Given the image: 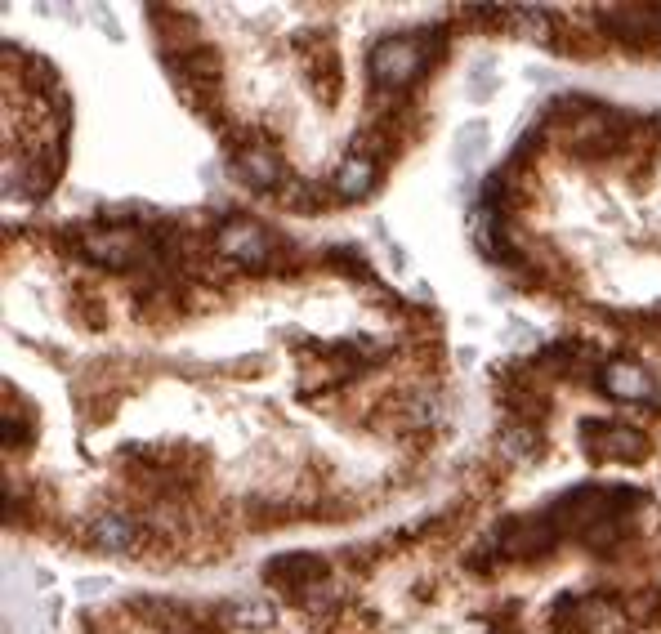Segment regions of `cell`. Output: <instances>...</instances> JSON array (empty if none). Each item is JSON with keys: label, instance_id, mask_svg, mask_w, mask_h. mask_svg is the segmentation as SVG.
Here are the masks:
<instances>
[{"label": "cell", "instance_id": "obj_11", "mask_svg": "<svg viewBox=\"0 0 661 634\" xmlns=\"http://www.w3.org/2000/svg\"><path fill=\"white\" fill-rule=\"evenodd\" d=\"M501 443H505V451H510V456H523V460H528L532 456V443H536V434H532V429H510V434H505L501 438Z\"/></svg>", "mask_w": 661, "mask_h": 634}, {"label": "cell", "instance_id": "obj_1", "mask_svg": "<svg viewBox=\"0 0 661 634\" xmlns=\"http://www.w3.org/2000/svg\"><path fill=\"white\" fill-rule=\"evenodd\" d=\"M434 50L425 45V36H380L367 54V72L380 90H402V85L425 76Z\"/></svg>", "mask_w": 661, "mask_h": 634}, {"label": "cell", "instance_id": "obj_9", "mask_svg": "<svg viewBox=\"0 0 661 634\" xmlns=\"http://www.w3.org/2000/svg\"><path fill=\"white\" fill-rule=\"evenodd\" d=\"M487 148V121H465L452 139V157H456V170H469Z\"/></svg>", "mask_w": 661, "mask_h": 634}, {"label": "cell", "instance_id": "obj_4", "mask_svg": "<svg viewBox=\"0 0 661 634\" xmlns=\"http://www.w3.org/2000/svg\"><path fill=\"white\" fill-rule=\"evenodd\" d=\"M322 576H327V563L318 554H277V559L264 563V581L282 585V590H304Z\"/></svg>", "mask_w": 661, "mask_h": 634}, {"label": "cell", "instance_id": "obj_6", "mask_svg": "<svg viewBox=\"0 0 661 634\" xmlns=\"http://www.w3.org/2000/svg\"><path fill=\"white\" fill-rule=\"evenodd\" d=\"M237 175H242L251 188L273 192V188H282L286 166H282V157H277L273 148H242L237 152Z\"/></svg>", "mask_w": 661, "mask_h": 634}, {"label": "cell", "instance_id": "obj_5", "mask_svg": "<svg viewBox=\"0 0 661 634\" xmlns=\"http://www.w3.org/2000/svg\"><path fill=\"white\" fill-rule=\"evenodd\" d=\"M599 389L608 393V398H626V402H648L653 398V380H648L644 367H635V362H608L599 376Z\"/></svg>", "mask_w": 661, "mask_h": 634}, {"label": "cell", "instance_id": "obj_10", "mask_svg": "<svg viewBox=\"0 0 661 634\" xmlns=\"http://www.w3.org/2000/svg\"><path fill=\"white\" fill-rule=\"evenodd\" d=\"M273 603L268 599H242V603H233L228 608V621L233 626H246V630H264V626H273Z\"/></svg>", "mask_w": 661, "mask_h": 634}, {"label": "cell", "instance_id": "obj_3", "mask_svg": "<svg viewBox=\"0 0 661 634\" xmlns=\"http://www.w3.org/2000/svg\"><path fill=\"white\" fill-rule=\"evenodd\" d=\"M215 246L233 259V264H246V268L268 264V233L255 224V219H242V215L224 219L215 233Z\"/></svg>", "mask_w": 661, "mask_h": 634}, {"label": "cell", "instance_id": "obj_8", "mask_svg": "<svg viewBox=\"0 0 661 634\" xmlns=\"http://www.w3.org/2000/svg\"><path fill=\"white\" fill-rule=\"evenodd\" d=\"M90 541L99 545V550H108V554H126L130 545H134V518H126V514H103V518H94Z\"/></svg>", "mask_w": 661, "mask_h": 634}, {"label": "cell", "instance_id": "obj_7", "mask_svg": "<svg viewBox=\"0 0 661 634\" xmlns=\"http://www.w3.org/2000/svg\"><path fill=\"white\" fill-rule=\"evenodd\" d=\"M371 188H376V157H367V152L353 148L349 157L340 161V170H335V197H340V201H362Z\"/></svg>", "mask_w": 661, "mask_h": 634}, {"label": "cell", "instance_id": "obj_2", "mask_svg": "<svg viewBox=\"0 0 661 634\" xmlns=\"http://www.w3.org/2000/svg\"><path fill=\"white\" fill-rule=\"evenodd\" d=\"M581 443L599 460H644L648 456V438L639 429L621 425V420H586L581 425Z\"/></svg>", "mask_w": 661, "mask_h": 634}]
</instances>
